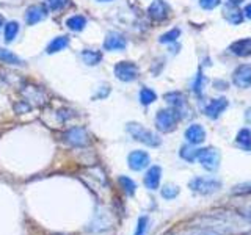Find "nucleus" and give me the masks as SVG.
Instances as JSON below:
<instances>
[{"label":"nucleus","mask_w":251,"mask_h":235,"mask_svg":"<svg viewBox=\"0 0 251 235\" xmlns=\"http://www.w3.org/2000/svg\"><path fill=\"white\" fill-rule=\"evenodd\" d=\"M127 132L130 133V137L133 140L140 141V143H143L149 147H157L160 146V138L159 135H155L154 132L145 129L143 125L138 124V122H129L127 124Z\"/></svg>","instance_id":"1"},{"label":"nucleus","mask_w":251,"mask_h":235,"mask_svg":"<svg viewBox=\"0 0 251 235\" xmlns=\"http://www.w3.org/2000/svg\"><path fill=\"white\" fill-rule=\"evenodd\" d=\"M179 113L175 108H168V110H160L155 116V125L160 132H171L176 129V124L179 121Z\"/></svg>","instance_id":"2"},{"label":"nucleus","mask_w":251,"mask_h":235,"mask_svg":"<svg viewBox=\"0 0 251 235\" xmlns=\"http://www.w3.org/2000/svg\"><path fill=\"white\" fill-rule=\"evenodd\" d=\"M63 140H65L69 146H75V147H83L90 144V135L83 127L69 129L65 135H63Z\"/></svg>","instance_id":"3"},{"label":"nucleus","mask_w":251,"mask_h":235,"mask_svg":"<svg viewBox=\"0 0 251 235\" xmlns=\"http://www.w3.org/2000/svg\"><path fill=\"white\" fill-rule=\"evenodd\" d=\"M222 184L215 179H206V177H196L190 182V188L193 191L200 194H210L214 191H218Z\"/></svg>","instance_id":"4"},{"label":"nucleus","mask_w":251,"mask_h":235,"mask_svg":"<svg viewBox=\"0 0 251 235\" xmlns=\"http://www.w3.org/2000/svg\"><path fill=\"white\" fill-rule=\"evenodd\" d=\"M115 75L121 82H133L138 77V68L132 61H120L115 66Z\"/></svg>","instance_id":"5"},{"label":"nucleus","mask_w":251,"mask_h":235,"mask_svg":"<svg viewBox=\"0 0 251 235\" xmlns=\"http://www.w3.org/2000/svg\"><path fill=\"white\" fill-rule=\"evenodd\" d=\"M196 159L202 164L204 168L209 171L217 169L218 163H220V154L217 152V149H198V154H196Z\"/></svg>","instance_id":"6"},{"label":"nucleus","mask_w":251,"mask_h":235,"mask_svg":"<svg viewBox=\"0 0 251 235\" xmlns=\"http://www.w3.org/2000/svg\"><path fill=\"white\" fill-rule=\"evenodd\" d=\"M148 14L152 21L162 22L165 19H168L170 16V6L163 2V0H154L151 6L148 8Z\"/></svg>","instance_id":"7"},{"label":"nucleus","mask_w":251,"mask_h":235,"mask_svg":"<svg viewBox=\"0 0 251 235\" xmlns=\"http://www.w3.org/2000/svg\"><path fill=\"white\" fill-rule=\"evenodd\" d=\"M232 82L239 88H250L251 86V66L250 65H242L234 70L232 74Z\"/></svg>","instance_id":"8"},{"label":"nucleus","mask_w":251,"mask_h":235,"mask_svg":"<svg viewBox=\"0 0 251 235\" xmlns=\"http://www.w3.org/2000/svg\"><path fill=\"white\" fill-rule=\"evenodd\" d=\"M149 154L145 151H133L129 154L127 157V163H129V168L133 171H141L145 169L148 164H149Z\"/></svg>","instance_id":"9"},{"label":"nucleus","mask_w":251,"mask_h":235,"mask_svg":"<svg viewBox=\"0 0 251 235\" xmlns=\"http://www.w3.org/2000/svg\"><path fill=\"white\" fill-rule=\"evenodd\" d=\"M126 46H127V43H126V38L121 36L120 33H115V31H112V33H108L105 41H104V49L105 50H124Z\"/></svg>","instance_id":"10"},{"label":"nucleus","mask_w":251,"mask_h":235,"mask_svg":"<svg viewBox=\"0 0 251 235\" xmlns=\"http://www.w3.org/2000/svg\"><path fill=\"white\" fill-rule=\"evenodd\" d=\"M47 16V10H46V6L43 5H33V6H30L27 13H25V21L28 25H35V24L38 22H41L44 18Z\"/></svg>","instance_id":"11"},{"label":"nucleus","mask_w":251,"mask_h":235,"mask_svg":"<svg viewBox=\"0 0 251 235\" xmlns=\"http://www.w3.org/2000/svg\"><path fill=\"white\" fill-rule=\"evenodd\" d=\"M160 177H162V168L160 166H151L148 169L145 176V185L149 190H157L160 185Z\"/></svg>","instance_id":"12"},{"label":"nucleus","mask_w":251,"mask_h":235,"mask_svg":"<svg viewBox=\"0 0 251 235\" xmlns=\"http://www.w3.org/2000/svg\"><path fill=\"white\" fill-rule=\"evenodd\" d=\"M227 108V100L225 97H220V99H215V100H212L210 104L206 107V115L209 118H212V119H217V118L222 115L225 110Z\"/></svg>","instance_id":"13"},{"label":"nucleus","mask_w":251,"mask_h":235,"mask_svg":"<svg viewBox=\"0 0 251 235\" xmlns=\"http://www.w3.org/2000/svg\"><path fill=\"white\" fill-rule=\"evenodd\" d=\"M185 138L190 144H200L206 138V132L200 124H193L185 130Z\"/></svg>","instance_id":"14"},{"label":"nucleus","mask_w":251,"mask_h":235,"mask_svg":"<svg viewBox=\"0 0 251 235\" xmlns=\"http://www.w3.org/2000/svg\"><path fill=\"white\" fill-rule=\"evenodd\" d=\"M229 50L237 55V57H250L251 55V38L240 39V41H235L231 44Z\"/></svg>","instance_id":"15"},{"label":"nucleus","mask_w":251,"mask_h":235,"mask_svg":"<svg viewBox=\"0 0 251 235\" xmlns=\"http://www.w3.org/2000/svg\"><path fill=\"white\" fill-rule=\"evenodd\" d=\"M223 13H225L226 21H229L231 24H240L242 19H243L242 11L235 5H227V6H225Z\"/></svg>","instance_id":"16"},{"label":"nucleus","mask_w":251,"mask_h":235,"mask_svg":"<svg viewBox=\"0 0 251 235\" xmlns=\"http://www.w3.org/2000/svg\"><path fill=\"white\" fill-rule=\"evenodd\" d=\"M80 57L83 60L85 65H88V66H96L100 63L102 60V53L100 52H96V50H90V49H86L80 53Z\"/></svg>","instance_id":"17"},{"label":"nucleus","mask_w":251,"mask_h":235,"mask_svg":"<svg viewBox=\"0 0 251 235\" xmlns=\"http://www.w3.org/2000/svg\"><path fill=\"white\" fill-rule=\"evenodd\" d=\"M0 61L6 63V65H14V66L25 65L22 58H19L16 53H13L11 50H6V49H0Z\"/></svg>","instance_id":"18"},{"label":"nucleus","mask_w":251,"mask_h":235,"mask_svg":"<svg viewBox=\"0 0 251 235\" xmlns=\"http://www.w3.org/2000/svg\"><path fill=\"white\" fill-rule=\"evenodd\" d=\"M69 44V38L68 36H58L55 38L53 41L47 46V53H57L63 49H66Z\"/></svg>","instance_id":"19"},{"label":"nucleus","mask_w":251,"mask_h":235,"mask_svg":"<svg viewBox=\"0 0 251 235\" xmlns=\"http://www.w3.org/2000/svg\"><path fill=\"white\" fill-rule=\"evenodd\" d=\"M165 100L175 107L177 113H180V108L185 105V97L180 93H168L167 96H165Z\"/></svg>","instance_id":"20"},{"label":"nucleus","mask_w":251,"mask_h":235,"mask_svg":"<svg viewBox=\"0 0 251 235\" xmlns=\"http://www.w3.org/2000/svg\"><path fill=\"white\" fill-rule=\"evenodd\" d=\"M235 141H237V144L242 149H245V151H251V130L250 129H242L237 133V138H235Z\"/></svg>","instance_id":"21"},{"label":"nucleus","mask_w":251,"mask_h":235,"mask_svg":"<svg viewBox=\"0 0 251 235\" xmlns=\"http://www.w3.org/2000/svg\"><path fill=\"white\" fill-rule=\"evenodd\" d=\"M19 31V24L16 21H10L5 24V43H13L16 35H18Z\"/></svg>","instance_id":"22"},{"label":"nucleus","mask_w":251,"mask_h":235,"mask_svg":"<svg viewBox=\"0 0 251 235\" xmlns=\"http://www.w3.org/2000/svg\"><path fill=\"white\" fill-rule=\"evenodd\" d=\"M118 182H120L121 188L124 190L126 194H129V196H133L137 191V184L133 182V180L127 176H121L120 179H118Z\"/></svg>","instance_id":"23"},{"label":"nucleus","mask_w":251,"mask_h":235,"mask_svg":"<svg viewBox=\"0 0 251 235\" xmlns=\"http://www.w3.org/2000/svg\"><path fill=\"white\" fill-rule=\"evenodd\" d=\"M66 25L69 30H73V31H82L86 25V19L83 18V16H73V18H69L66 21Z\"/></svg>","instance_id":"24"},{"label":"nucleus","mask_w":251,"mask_h":235,"mask_svg":"<svg viewBox=\"0 0 251 235\" xmlns=\"http://www.w3.org/2000/svg\"><path fill=\"white\" fill-rule=\"evenodd\" d=\"M157 99L155 96V93L152 90H149V88H143L140 91V102L143 105H149V104H152V102Z\"/></svg>","instance_id":"25"},{"label":"nucleus","mask_w":251,"mask_h":235,"mask_svg":"<svg viewBox=\"0 0 251 235\" xmlns=\"http://www.w3.org/2000/svg\"><path fill=\"white\" fill-rule=\"evenodd\" d=\"M177 194H179L177 185H165L162 188V198H165V199H175Z\"/></svg>","instance_id":"26"},{"label":"nucleus","mask_w":251,"mask_h":235,"mask_svg":"<svg viewBox=\"0 0 251 235\" xmlns=\"http://www.w3.org/2000/svg\"><path fill=\"white\" fill-rule=\"evenodd\" d=\"M196 154H198V149H192L188 146H182L180 147V157L187 162H193L196 159Z\"/></svg>","instance_id":"27"},{"label":"nucleus","mask_w":251,"mask_h":235,"mask_svg":"<svg viewBox=\"0 0 251 235\" xmlns=\"http://www.w3.org/2000/svg\"><path fill=\"white\" fill-rule=\"evenodd\" d=\"M179 35H180V30H179V28H173L171 31H168V33L162 35L159 41H160V43H163V44L173 43V41H176V39L179 38Z\"/></svg>","instance_id":"28"},{"label":"nucleus","mask_w":251,"mask_h":235,"mask_svg":"<svg viewBox=\"0 0 251 235\" xmlns=\"http://www.w3.org/2000/svg\"><path fill=\"white\" fill-rule=\"evenodd\" d=\"M46 2H47V5H49L50 10H53V11H60V10H63L65 6L69 5L71 0H46Z\"/></svg>","instance_id":"29"},{"label":"nucleus","mask_w":251,"mask_h":235,"mask_svg":"<svg viewBox=\"0 0 251 235\" xmlns=\"http://www.w3.org/2000/svg\"><path fill=\"white\" fill-rule=\"evenodd\" d=\"M148 223H149V219L148 216H141L138 219V224H137V231H135V235H143L148 229Z\"/></svg>","instance_id":"30"},{"label":"nucleus","mask_w":251,"mask_h":235,"mask_svg":"<svg viewBox=\"0 0 251 235\" xmlns=\"http://www.w3.org/2000/svg\"><path fill=\"white\" fill-rule=\"evenodd\" d=\"M200 5L204 10H214L220 5V0H200Z\"/></svg>","instance_id":"31"},{"label":"nucleus","mask_w":251,"mask_h":235,"mask_svg":"<svg viewBox=\"0 0 251 235\" xmlns=\"http://www.w3.org/2000/svg\"><path fill=\"white\" fill-rule=\"evenodd\" d=\"M202 85H204V75L200 74L198 78H196L195 85H193V90H195L196 94H198V96H201V94H202Z\"/></svg>","instance_id":"32"},{"label":"nucleus","mask_w":251,"mask_h":235,"mask_svg":"<svg viewBox=\"0 0 251 235\" xmlns=\"http://www.w3.org/2000/svg\"><path fill=\"white\" fill-rule=\"evenodd\" d=\"M180 235H218V234L210 232V231H188V232L180 234Z\"/></svg>","instance_id":"33"},{"label":"nucleus","mask_w":251,"mask_h":235,"mask_svg":"<svg viewBox=\"0 0 251 235\" xmlns=\"http://www.w3.org/2000/svg\"><path fill=\"white\" fill-rule=\"evenodd\" d=\"M243 13H245V16H247L248 19H251V3H250V5H247L245 11H243Z\"/></svg>","instance_id":"34"},{"label":"nucleus","mask_w":251,"mask_h":235,"mask_svg":"<svg viewBox=\"0 0 251 235\" xmlns=\"http://www.w3.org/2000/svg\"><path fill=\"white\" fill-rule=\"evenodd\" d=\"M227 2H229V5H235V6H237L239 3L243 2V0H227Z\"/></svg>","instance_id":"35"},{"label":"nucleus","mask_w":251,"mask_h":235,"mask_svg":"<svg viewBox=\"0 0 251 235\" xmlns=\"http://www.w3.org/2000/svg\"><path fill=\"white\" fill-rule=\"evenodd\" d=\"M2 24H3V18L0 16V27H2Z\"/></svg>","instance_id":"36"},{"label":"nucleus","mask_w":251,"mask_h":235,"mask_svg":"<svg viewBox=\"0 0 251 235\" xmlns=\"http://www.w3.org/2000/svg\"><path fill=\"white\" fill-rule=\"evenodd\" d=\"M98 2H110V0H98Z\"/></svg>","instance_id":"37"},{"label":"nucleus","mask_w":251,"mask_h":235,"mask_svg":"<svg viewBox=\"0 0 251 235\" xmlns=\"http://www.w3.org/2000/svg\"><path fill=\"white\" fill-rule=\"evenodd\" d=\"M250 212H251V207H250ZM250 218H251V213H250Z\"/></svg>","instance_id":"38"}]
</instances>
